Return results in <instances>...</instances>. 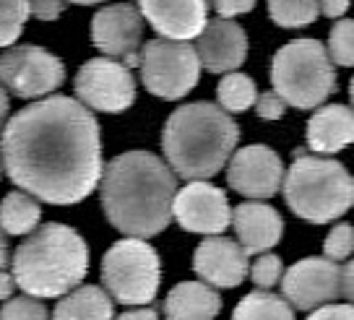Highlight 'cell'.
<instances>
[{
	"label": "cell",
	"mask_w": 354,
	"mask_h": 320,
	"mask_svg": "<svg viewBox=\"0 0 354 320\" xmlns=\"http://www.w3.org/2000/svg\"><path fill=\"white\" fill-rule=\"evenodd\" d=\"M104 289L122 308L151 305L159 292V255L146 240H120L102 261Z\"/></svg>",
	"instance_id": "7"
},
{
	"label": "cell",
	"mask_w": 354,
	"mask_h": 320,
	"mask_svg": "<svg viewBox=\"0 0 354 320\" xmlns=\"http://www.w3.org/2000/svg\"><path fill=\"white\" fill-rule=\"evenodd\" d=\"M144 86L159 100H180L198 84L201 60L185 39H151L138 53Z\"/></svg>",
	"instance_id": "8"
},
{
	"label": "cell",
	"mask_w": 354,
	"mask_h": 320,
	"mask_svg": "<svg viewBox=\"0 0 354 320\" xmlns=\"http://www.w3.org/2000/svg\"><path fill=\"white\" fill-rule=\"evenodd\" d=\"M66 81L63 60L34 44H19L0 55V84L21 100H42Z\"/></svg>",
	"instance_id": "9"
},
{
	"label": "cell",
	"mask_w": 354,
	"mask_h": 320,
	"mask_svg": "<svg viewBox=\"0 0 354 320\" xmlns=\"http://www.w3.org/2000/svg\"><path fill=\"white\" fill-rule=\"evenodd\" d=\"M310 318H352L354 320V305L344 299V305L339 302H328V305H321V308L310 310Z\"/></svg>",
	"instance_id": "34"
},
{
	"label": "cell",
	"mask_w": 354,
	"mask_h": 320,
	"mask_svg": "<svg viewBox=\"0 0 354 320\" xmlns=\"http://www.w3.org/2000/svg\"><path fill=\"white\" fill-rule=\"evenodd\" d=\"M8 261H11V258H8V232H6L3 224H0V271L8 265Z\"/></svg>",
	"instance_id": "39"
},
{
	"label": "cell",
	"mask_w": 354,
	"mask_h": 320,
	"mask_svg": "<svg viewBox=\"0 0 354 320\" xmlns=\"http://www.w3.org/2000/svg\"><path fill=\"white\" fill-rule=\"evenodd\" d=\"M138 11L159 37L188 42L209 21V0H138Z\"/></svg>",
	"instance_id": "17"
},
{
	"label": "cell",
	"mask_w": 354,
	"mask_h": 320,
	"mask_svg": "<svg viewBox=\"0 0 354 320\" xmlns=\"http://www.w3.org/2000/svg\"><path fill=\"white\" fill-rule=\"evenodd\" d=\"M221 310V297L206 281H183L165 299L167 318H214Z\"/></svg>",
	"instance_id": "20"
},
{
	"label": "cell",
	"mask_w": 354,
	"mask_h": 320,
	"mask_svg": "<svg viewBox=\"0 0 354 320\" xmlns=\"http://www.w3.org/2000/svg\"><path fill=\"white\" fill-rule=\"evenodd\" d=\"M16 287L32 297H63L76 289L88 271L84 237L66 224H42L29 232L11 258Z\"/></svg>",
	"instance_id": "4"
},
{
	"label": "cell",
	"mask_w": 354,
	"mask_h": 320,
	"mask_svg": "<svg viewBox=\"0 0 354 320\" xmlns=\"http://www.w3.org/2000/svg\"><path fill=\"white\" fill-rule=\"evenodd\" d=\"M8 117V94L3 91V84H0V133H3V122Z\"/></svg>",
	"instance_id": "40"
},
{
	"label": "cell",
	"mask_w": 354,
	"mask_h": 320,
	"mask_svg": "<svg viewBox=\"0 0 354 320\" xmlns=\"http://www.w3.org/2000/svg\"><path fill=\"white\" fill-rule=\"evenodd\" d=\"M227 182L245 198H271L284 182V164L268 146H245L230 159Z\"/></svg>",
	"instance_id": "14"
},
{
	"label": "cell",
	"mask_w": 354,
	"mask_h": 320,
	"mask_svg": "<svg viewBox=\"0 0 354 320\" xmlns=\"http://www.w3.org/2000/svg\"><path fill=\"white\" fill-rule=\"evenodd\" d=\"M232 227L237 232V243L248 255H258L279 245L284 221L277 209L261 200H245L232 211Z\"/></svg>",
	"instance_id": "18"
},
{
	"label": "cell",
	"mask_w": 354,
	"mask_h": 320,
	"mask_svg": "<svg viewBox=\"0 0 354 320\" xmlns=\"http://www.w3.org/2000/svg\"><path fill=\"white\" fill-rule=\"evenodd\" d=\"M55 318H112V297L102 287H78L60 299L53 310Z\"/></svg>",
	"instance_id": "21"
},
{
	"label": "cell",
	"mask_w": 354,
	"mask_h": 320,
	"mask_svg": "<svg viewBox=\"0 0 354 320\" xmlns=\"http://www.w3.org/2000/svg\"><path fill=\"white\" fill-rule=\"evenodd\" d=\"M172 219L196 234H221L232 224V209L224 190L206 180H190L172 200Z\"/></svg>",
	"instance_id": "12"
},
{
	"label": "cell",
	"mask_w": 354,
	"mask_h": 320,
	"mask_svg": "<svg viewBox=\"0 0 354 320\" xmlns=\"http://www.w3.org/2000/svg\"><path fill=\"white\" fill-rule=\"evenodd\" d=\"M354 144V110L346 104H328L308 120V146L315 154H339Z\"/></svg>",
	"instance_id": "19"
},
{
	"label": "cell",
	"mask_w": 354,
	"mask_h": 320,
	"mask_svg": "<svg viewBox=\"0 0 354 320\" xmlns=\"http://www.w3.org/2000/svg\"><path fill=\"white\" fill-rule=\"evenodd\" d=\"M3 169L34 198L71 206L102 180L100 122L86 104L47 97L16 112L0 135Z\"/></svg>",
	"instance_id": "1"
},
{
	"label": "cell",
	"mask_w": 354,
	"mask_h": 320,
	"mask_svg": "<svg viewBox=\"0 0 354 320\" xmlns=\"http://www.w3.org/2000/svg\"><path fill=\"white\" fill-rule=\"evenodd\" d=\"M284 274V265H281V258L274 253H258L255 263L250 265V279L255 281V287L261 289H271L279 284V279Z\"/></svg>",
	"instance_id": "29"
},
{
	"label": "cell",
	"mask_w": 354,
	"mask_h": 320,
	"mask_svg": "<svg viewBox=\"0 0 354 320\" xmlns=\"http://www.w3.org/2000/svg\"><path fill=\"white\" fill-rule=\"evenodd\" d=\"M281 188L292 214L313 224L342 219L354 206V177L349 169L336 159L308 154L305 149L295 151Z\"/></svg>",
	"instance_id": "5"
},
{
	"label": "cell",
	"mask_w": 354,
	"mask_h": 320,
	"mask_svg": "<svg viewBox=\"0 0 354 320\" xmlns=\"http://www.w3.org/2000/svg\"><path fill=\"white\" fill-rule=\"evenodd\" d=\"M29 3V11L34 19L39 21H55L60 13L66 11L68 0H26Z\"/></svg>",
	"instance_id": "32"
},
{
	"label": "cell",
	"mask_w": 354,
	"mask_h": 320,
	"mask_svg": "<svg viewBox=\"0 0 354 320\" xmlns=\"http://www.w3.org/2000/svg\"><path fill=\"white\" fill-rule=\"evenodd\" d=\"M279 281L284 299L302 312L342 297V265L331 258H302Z\"/></svg>",
	"instance_id": "11"
},
{
	"label": "cell",
	"mask_w": 354,
	"mask_h": 320,
	"mask_svg": "<svg viewBox=\"0 0 354 320\" xmlns=\"http://www.w3.org/2000/svg\"><path fill=\"white\" fill-rule=\"evenodd\" d=\"M42 219V206L37 203L32 193L26 190H16V193H8L3 203H0V224L3 229L13 237L19 234H29L37 229V224Z\"/></svg>",
	"instance_id": "22"
},
{
	"label": "cell",
	"mask_w": 354,
	"mask_h": 320,
	"mask_svg": "<svg viewBox=\"0 0 354 320\" xmlns=\"http://www.w3.org/2000/svg\"><path fill=\"white\" fill-rule=\"evenodd\" d=\"M237 141V122L211 102H193L175 110L162 133L167 164L185 180H211L219 175L234 154Z\"/></svg>",
	"instance_id": "3"
},
{
	"label": "cell",
	"mask_w": 354,
	"mask_h": 320,
	"mask_svg": "<svg viewBox=\"0 0 354 320\" xmlns=\"http://www.w3.org/2000/svg\"><path fill=\"white\" fill-rule=\"evenodd\" d=\"M177 175L149 151L115 156L102 175V209L118 232L154 237L172 221Z\"/></svg>",
	"instance_id": "2"
},
{
	"label": "cell",
	"mask_w": 354,
	"mask_h": 320,
	"mask_svg": "<svg viewBox=\"0 0 354 320\" xmlns=\"http://www.w3.org/2000/svg\"><path fill=\"white\" fill-rule=\"evenodd\" d=\"M271 84L281 100L313 110L336 91V70L328 50L318 39H295L277 50L271 60Z\"/></svg>",
	"instance_id": "6"
},
{
	"label": "cell",
	"mask_w": 354,
	"mask_h": 320,
	"mask_svg": "<svg viewBox=\"0 0 354 320\" xmlns=\"http://www.w3.org/2000/svg\"><path fill=\"white\" fill-rule=\"evenodd\" d=\"M326 50L336 66L354 68V19H342L333 23Z\"/></svg>",
	"instance_id": "27"
},
{
	"label": "cell",
	"mask_w": 354,
	"mask_h": 320,
	"mask_svg": "<svg viewBox=\"0 0 354 320\" xmlns=\"http://www.w3.org/2000/svg\"><path fill=\"white\" fill-rule=\"evenodd\" d=\"M13 289H16V279H13V274L8 276V274L0 271V299L13 297Z\"/></svg>",
	"instance_id": "38"
},
{
	"label": "cell",
	"mask_w": 354,
	"mask_h": 320,
	"mask_svg": "<svg viewBox=\"0 0 354 320\" xmlns=\"http://www.w3.org/2000/svg\"><path fill=\"white\" fill-rule=\"evenodd\" d=\"M253 107L258 112V117H263V120H279L287 112V102L281 100L277 91H263V94L255 97Z\"/></svg>",
	"instance_id": "31"
},
{
	"label": "cell",
	"mask_w": 354,
	"mask_h": 320,
	"mask_svg": "<svg viewBox=\"0 0 354 320\" xmlns=\"http://www.w3.org/2000/svg\"><path fill=\"white\" fill-rule=\"evenodd\" d=\"M68 3H78V6H94V3H102V0H68Z\"/></svg>",
	"instance_id": "41"
},
{
	"label": "cell",
	"mask_w": 354,
	"mask_h": 320,
	"mask_svg": "<svg viewBox=\"0 0 354 320\" xmlns=\"http://www.w3.org/2000/svg\"><path fill=\"white\" fill-rule=\"evenodd\" d=\"M248 258L250 255L245 253L240 243H234L230 237L211 234L209 240H203L196 247L193 271L211 287L234 289L248 279V271H250Z\"/></svg>",
	"instance_id": "15"
},
{
	"label": "cell",
	"mask_w": 354,
	"mask_h": 320,
	"mask_svg": "<svg viewBox=\"0 0 354 320\" xmlns=\"http://www.w3.org/2000/svg\"><path fill=\"white\" fill-rule=\"evenodd\" d=\"M47 315V308H44L42 302H37V299L29 294V297H8L6 299V305L0 308V318L3 320H39Z\"/></svg>",
	"instance_id": "30"
},
{
	"label": "cell",
	"mask_w": 354,
	"mask_h": 320,
	"mask_svg": "<svg viewBox=\"0 0 354 320\" xmlns=\"http://www.w3.org/2000/svg\"><path fill=\"white\" fill-rule=\"evenodd\" d=\"M29 16L32 11L26 0H0V47H8L19 39Z\"/></svg>",
	"instance_id": "26"
},
{
	"label": "cell",
	"mask_w": 354,
	"mask_h": 320,
	"mask_svg": "<svg viewBox=\"0 0 354 320\" xmlns=\"http://www.w3.org/2000/svg\"><path fill=\"white\" fill-rule=\"evenodd\" d=\"M120 318H156V310L149 305H131V308H122Z\"/></svg>",
	"instance_id": "37"
},
{
	"label": "cell",
	"mask_w": 354,
	"mask_h": 320,
	"mask_svg": "<svg viewBox=\"0 0 354 320\" xmlns=\"http://www.w3.org/2000/svg\"><path fill=\"white\" fill-rule=\"evenodd\" d=\"M342 297L354 305V258L342 268Z\"/></svg>",
	"instance_id": "35"
},
{
	"label": "cell",
	"mask_w": 354,
	"mask_h": 320,
	"mask_svg": "<svg viewBox=\"0 0 354 320\" xmlns=\"http://www.w3.org/2000/svg\"><path fill=\"white\" fill-rule=\"evenodd\" d=\"M295 308L284 297H277L274 292H253L240 299L234 308V318H292Z\"/></svg>",
	"instance_id": "25"
},
{
	"label": "cell",
	"mask_w": 354,
	"mask_h": 320,
	"mask_svg": "<svg viewBox=\"0 0 354 320\" xmlns=\"http://www.w3.org/2000/svg\"><path fill=\"white\" fill-rule=\"evenodd\" d=\"M349 100H352V107H354V76H352V81H349Z\"/></svg>",
	"instance_id": "42"
},
{
	"label": "cell",
	"mask_w": 354,
	"mask_h": 320,
	"mask_svg": "<svg viewBox=\"0 0 354 320\" xmlns=\"http://www.w3.org/2000/svg\"><path fill=\"white\" fill-rule=\"evenodd\" d=\"M268 16L281 29H299L321 16V0H268Z\"/></svg>",
	"instance_id": "24"
},
{
	"label": "cell",
	"mask_w": 354,
	"mask_h": 320,
	"mask_svg": "<svg viewBox=\"0 0 354 320\" xmlns=\"http://www.w3.org/2000/svg\"><path fill=\"white\" fill-rule=\"evenodd\" d=\"M352 0H321V13L328 19H342Z\"/></svg>",
	"instance_id": "36"
},
{
	"label": "cell",
	"mask_w": 354,
	"mask_h": 320,
	"mask_svg": "<svg viewBox=\"0 0 354 320\" xmlns=\"http://www.w3.org/2000/svg\"><path fill=\"white\" fill-rule=\"evenodd\" d=\"M196 53L201 66L211 73H230L245 63L248 57V37L245 29L232 19H214L206 21L196 37Z\"/></svg>",
	"instance_id": "16"
},
{
	"label": "cell",
	"mask_w": 354,
	"mask_h": 320,
	"mask_svg": "<svg viewBox=\"0 0 354 320\" xmlns=\"http://www.w3.org/2000/svg\"><path fill=\"white\" fill-rule=\"evenodd\" d=\"M352 253H354V227L346 224V221H342V224H336L331 232H328V237H326L323 255L336 261V263H342V261H346Z\"/></svg>",
	"instance_id": "28"
},
{
	"label": "cell",
	"mask_w": 354,
	"mask_h": 320,
	"mask_svg": "<svg viewBox=\"0 0 354 320\" xmlns=\"http://www.w3.org/2000/svg\"><path fill=\"white\" fill-rule=\"evenodd\" d=\"M216 97H219V107L227 112H245L255 104V97H258V88H255V81L245 73H224V78L219 81V88H216Z\"/></svg>",
	"instance_id": "23"
},
{
	"label": "cell",
	"mask_w": 354,
	"mask_h": 320,
	"mask_svg": "<svg viewBox=\"0 0 354 320\" xmlns=\"http://www.w3.org/2000/svg\"><path fill=\"white\" fill-rule=\"evenodd\" d=\"M144 39V16L131 3H115L102 8L91 21V42L107 57H115L128 68L138 66Z\"/></svg>",
	"instance_id": "13"
},
{
	"label": "cell",
	"mask_w": 354,
	"mask_h": 320,
	"mask_svg": "<svg viewBox=\"0 0 354 320\" xmlns=\"http://www.w3.org/2000/svg\"><path fill=\"white\" fill-rule=\"evenodd\" d=\"M76 100L97 112H125L136 102L131 68L115 57H94L78 68Z\"/></svg>",
	"instance_id": "10"
},
{
	"label": "cell",
	"mask_w": 354,
	"mask_h": 320,
	"mask_svg": "<svg viewBox=\"0 0 354 320\" xmlns=\"http://www.w3.org/2000/svg\"><path fill=\"white\" fill-rule=\"evenodd\" d=\"M255 8V0H214V11L221 19H232L240 13H250Z\"/></svg>",
	"instance_id": "33"
}]
</instances>
